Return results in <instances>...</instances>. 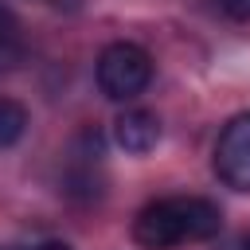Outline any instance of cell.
<instances>
[{
    "mask_svg": "<svg viewBox=\"0 0 250 250\" xmlns=\"http://www.w3.org/2000/svg\"><path fill=\"white\" fill-rule=\"evenodd\" d=\"M27 129V109L20 102L0 98V145H16Z\"/></svg>",
    "mask_w": 250,
    "mask_h": 250,
    "instance_id": "5",
    "label": "cell"
},
{
    "mask_svg": "<svg viewBox=\"0 0 250 250\" xmlns=\"http://www.w3.org/2000/svg\"><path fill=\"white\" fill-rule=\"evenodd\" d=\"M113 141H117L125 152H133V156L152 152L156 141H160V121H156V113H148V109H125V113L113 121Z\"/></svg>",
    "mask_w": 250,
    "mask_h": 250,
    "instance_id": "4",
    "label": "cell"
},
{
    "mask_svg": "<svg viewBox=\"0 0 250 250\" xmlns=\"http://www.w3.org/2000/svg\"><path fill=\"white\" fill-rule=\"evenodd\" d=\"M223 230V211L199 195H172L141 207L133 238L141 250H176L184 242H207Z\"/></svg>",
    "mask_w": 250,
    "mask_h": 250,
    "instance_id": "1",
    "label": "cell"
},
{
    "mask_svg": "<svg viewBox=\"0 0 250 250\" xmlns=\"http://www.w3.org/2000/svg\"><path fill=\"white\" fill-rule=\"evenodd\" d=\"M219 8H223L230 20H238V23L250 20V0H219Z\"/></svg>",
    "mask_w": 250,
    "mask_h": 250,
    "instance_id": "7",
    "label": "cell"
},
{
    "mask_svg": "<svg viewBox=\"0 0 250 250\" xmlns=\"http://www.w3.org/2000/svg\"><path fill=\"white\" fill-rule=\"evenodd\" d=\"M16 55H20V47H16V23H12V16L0 8V66H8Z\"/></svg>",
    "mask_w": 250,
    "mask_h": 250,
    "instance_id": "6",
    "label": "cell"
},
{
    "mask_svg": "<svg viewBox=\"0 0 250 250\" xmlns=\"http://www.w3.org/2000/svg\"><path fill=\"white\" fill-rule=\"evenodd\" d=\"M215 176L227 188L250 195V113L230 117L227 129L219 133V145H215Z\"/></svg>",
    "mask_w": 250,
    "mask_h": 250,
    "instance_id": "3",
    "label": "cell"
},
{
    "mask_svg": "<svg viewBox=\"0 0 250 250\" xmlns=\"http://www.w3.org/2000/svg\"><path fill=\"white\" fill-rule=\"evenodd\" d=\"M152 82V55L137 43H109L98 55V86L109 102H129Z\"/></svg>",
    "mask_w": 250,
    "mask_h": 250,
    "instance_id": "2",
    "label": "cell"
},
{
    "mask_svg": "<svg viewBox=\"0 0 250 250\" xmlns=\"http://www.w3.org/2000/svg\"><path fill=\"white\" fill-rule=\"evenodd\" d=\"M35 250H70L66 242H43V246H35Z\"/></svg>",
    "mask_w": 250,
    "mask_h": 250,
    "instance_id": "9",
    "label": "cell"
},
{
    "mask_svg": "<svg viewBox=\"0 0 250 250\" xmlns=\"http://www.w3.org/2000/svg\"><path fill=\"white\" fill-rule=\"evenodd\" d=\"M219 250H250V234H230L219 242Z\"/></svg>",
    "mask_w": 250,
    "mask_h": 250,
    "instance_id": "8",
    "label": "cell"
}]
</instances>
